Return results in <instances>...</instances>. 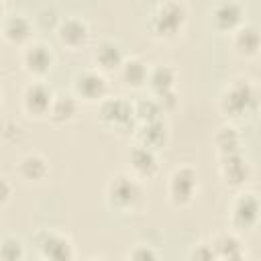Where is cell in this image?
Wrapping results in <instances>:
<instances>
[{"label":"cell","instance_id":"cell-1","mask_svg":"<svg viewBox=\"0 0 261 261\" xmlns=\"http://www.w3.org/2000/svg\"><path fill=\"white\" fill-rule=\"evenodd\" d=\"M106 204L110 206V210H116L120 214L141 212L145 208V188L141 179L130 171L110 175V179L106 181Z\"/></svg>","mask_w":261,"mask_h":261},{"label":"cell","instance_id":"cell-2","mask_svg":"<svg viewBox=\"0 0 261 261\" xmlns=\"http://www.w3.org/2000/svg\"><path fill=\"white\" fill-rule=\"evenodd\" d=\"M188 24V6L181 0H163L153 8L147 20V31L159 41L177 39Z\"/></svg>","mask_w":261,"mask_h":261},{"label":"cell","instance_id":"cell-3","mask_svg":"<svg viewBox=\"0 0 261 261\" xmlns=\"http://www.w3.org/2000/svg\"><path fill=\"white\" fill-rule=\"evenodd\" d=\"M257 90L255 86L245 80V77H237L232 80L220 94L218 98V110L232 120H241L251 116L257 110Z\"/></svg>","mask_w":261,"mask_h":261},{"label":"cell","instance_id":"cell-4","mask_svg":"<svg viewBox=\"0 0 261 261\" xmlns=\"http://www.w3.org/2000/svg\"><path fill=\"white\" fill-rule=\"evenodd\" d=\"M98 122L118 135H133L137 126L133 102L120 98V96H106L98 102Z\"/></svg>","mask_w":261,"mask_h":261},{"label":"cell","instance_id":"cell-5","mask_svg":"<svg viewBox=\"0 0 261 261\" xmlns=\"http://www.w3.org/2000/svg\"><path fill=\"white\" fill-rule=\"evenodd\" d=\"M198 194V173L190 165L175 167L167 177V198L175 208H188Z\"/></svg>","mask_w":261,"mask_h":261},{"label":"cell","instance_id":"cell-6","mask_svg":"<svg viewBox=\"0 0 261 261\" xmlns=\"http://www.w3.org/2000/svg\"><path fill=\"white\" fill-rule=\"evenodd\" d=\"M73 96L77 102H88V104H98L102 98L108 96V80L102 71L98 69H84L75 73L71 82Z\"/></svg>","mask_w":261,"mask_h":261},{"label":"cell","instance_id":"cell-7","mask_svg":"<svg viewBox=\"0 0 261 261\" xmlns=\"http://www.w3.org/2000/svg\"><path fill=\"white\" fill-rule=\"evenodd\" d=\"M20 63H22V69L31 77L41 80V77H45L53 69L55 55H53V49L47 43L33 41V43H27L24 45L22 55H20Z\"/></svg>","mask_w":261,"mask_h":261},{"label":"cell","instance_id":"cell-8","mask_svg":"<svg viewBox=\"0 0 261 261\" xmlns=\"http://www.w3.org/2000/svg\"><path fill=\"white\" fill-rule=\"evenodd\" d=\"M218 173L220 179L228 188H245L251 181L253 167L249 159L245 157L243 151L239 153H228V155H218Z\"/></svg>","mask_w":261,"mask_h":261},{"label":"cell","instance_id":"cell-9","mask_svg":"<svg viewBox=\"0 0 261 261\" xmlns=\"http://www.w3.org/2000/svg\"><path fill=\"white\" fill-rule=\"evenodd\" d=\"M259 220V200L255 194H239L230 206V228L234 232H249L257 226Z\"/></svg>","mask_w":261,"mask_h":261},{"label":"cell","instance_id":"cell-10","mask_svg":"<svg viewBox=\"0 0 261 261\" xmlns=\"http://www.w3.org/2000/svg\"><path fill=\"white\" fill-rule=\"evenodd\" d=\"M53 96H55L53 90L45 82H41V80H35L31 84H27L22 94H20L22 112L33 116V118H45L47 112H49Z\"/></svg>","mask_w":261,"mask_h":261},{"label":"cell","instance_id":"cell-11","mask_svg":"<svg viewBox=\"0 0 261 261\" xmlns=\"http://www.w3.org/2000/svg\"><path fill=\"white\" fill-rule=\"evenodd\" d=\"M210 20L218 33H234L245 22V8L239 0H218L210 10Z\"/></svg>","mask_w":261,"mask_h":261},{"label":"cell","instance_id":"cell-12","mask_svg":"<svg viewBox=\"0 0 261 261\" xmlns=\"http://www.w3.org/2000/svg\"><path fill=\"white\" fill-rule=\"evenodd\" d=\"M37 247H39V255L49 261H71L75 257L71 239L53 230L41 232L37 239Z\"/></svg>","mask_w":261,"mask_h":261},{"label":"cell","instance_id":"cell-13","mask_svg":"<svg viewBox=\"0 0 261 261\" xmlns=\"http://www.w3.org/2000/svg\"><path fill=\"white\" fill-rule=\"evenodd\" d=\"M133 137H135V143L149 147L153 151H161L169 143V124L163 116L155 118V120L139 122L133 130Z\"/></svg>","mask_w":261,"mask_h":261},{"label":"cell","instance_id":"cell-14","mask_svg":"<svg viewBox=\"0 0 261 261\" xmlns=\"http://www.w3.org/2000/svg\"><path fill=\"white\" fill-rule=\"evenodd\" d=\"M57 39L63 47H67L71 51H77V49L88 45L90 27L80 16H67V18L59 20V24H57Z\"/></svg>","mask_w":261,"mask_h":261},{"label":"cell","instance_id":"cell-15","mask_svg":"<svg viewBox=\"0 0 261 261\" xmlns=\"http://www.w3.org/2000/svg\"><path fill=\"white\" fill-rule=\"evenodd\" d=\"M128 167H130V173L135 177H139L141 181L143 179H153L159 173V157H157V151L135 143L130 147V151H128Z\"/></svg>","mask_w":261,"mask_h":261},{"label":"cell","instance_id":"cell-16","mask_svg":"<svg viewBox=\"0 0 261 261\" xmlns=\"http://www.w3.org/2000/svg\"><path fill=\"white\" fill-rule=\"evenodd\" d=\"M49 171H51L49 159L45 155L37 153V151L22 155L18 159V163H16V173L27 184H41V181H45L49 177Z\"/></svg>","mask_w":261,"mask_h":261},{"label":"cell","instance_id":"cell-17","mask_svg":"<svg viewBox=\"0 0 261 261\" xmlns=\"http://www.w3.org/2000/svg\"><path fill=\"white\" fill-rule=\"evenodd\" d=\"M0 37L6 39L10 45H27L33 39V20L24 14L4 16L0 24Z\"/></svg>","mask_w":261,"mask_h":261},{"label":"cell","instance_id":"cell-18","mask_svg":"<svg viewBox=\"0 0 261 261\" xmlns=\"http://www.w3.org/2000/svg\"><path fill=\"white\" fill-rule=\"evenodd\" d=\"M92 61L96 65L98 71L106 73V71H118L122 61H124V53H122V47L114 41H100L94 51H92Z\"/></svg>","mask_w":261,"mask_h":261},{"label":"cell","instance_id":"cell-19","mask_svg":"<svg viewBox=\"0 0 261 261\" xmlns=\"http://www.w3.org/2000/svg\"><path fill=\"white\" fill-rule=\"evenodd\" d=\"M261 47V37H259V29L257 24L251 22H243L234 33H232V49L237 51V55L251 59L257 57Z\"/></svg>","mask_w":261,"mask_h":261},{"label":"cell","instance_id":"cell-20","mask_svg":"<svg viewBox=\"0 0 261 261\" xmlns=\"http://www.w3.org/2000/svg\"><path fill=\"white\" fill-rule=\"evenodd\" d=\"M214 257L216 259H243L245 257V245L239 237V232H218L210 241Z\"/></svg>","mask_w":261,"mask_h":261},{"label":"cell","instance_id":"cell-21","mask_svg":"<svg viewBox=\"0 0 261 261\" xmlns=\"http://www.w3.org/2000/svg\"><path fill=\"white\" fill-rule=\"evenodd\" d=\"M77 98L73 94H55L47 112V118L53 124H67L77 116Z\"/></svg>","mask_w":261,"mask_h":261},{"label":"cell","instance_id":"cell-22","mask_svg":"<svg viewBox=\"0 0 261 261\" xmlns=\"http://www.w3.org/2000/svg\"><path fill=\"white\" fill-rule=\"evenodd\" d=\"M175 82H177V71L175 67L167 65V63H157L153 67H149L147 73V86L153 94H161L167 90H175Z\"/></svg>","mask_w":261,"mask_h":261},{"label":"cell","instance_id":"cell-23","mask_svg":"<svg viewBox=\"0 0 261 261\" xmlns=\"http://www.w3.org/2000/svg\"><path fill=\"white\" fill-rule=\"evenodd\" d=\"M120 77L126 86L130 88H141L147 84V73H149V67L143 59L139 57H130V59H124L122 65H120Z\"/></svg>","mask_w":261,"mask_h":261},{"label":"cell","instance_id":"cell-24","mask_svg":"<svg viewBox=\"0 0 261 261\" xmlns=\"http://www.w3.org/2000/svg\"><path fill=\"white\" fill-rule=\"evenodd\" d=\"M214 145L218 155H228V153H239L243 151V139L239 135V130L232 124H224L216 130L214 135Z\"/></svg>","mask_w":261,"mask_h":261},{"label":"cell","instance_id":"cell-25","mask_svg":"<svg viewBox=\"0 0 261 261\" xmlns=\"http://www.w3.org/2000/svg\"><path fill=\"white\" fill-rule=\"evenodd\" d=\"M133 110H135V118H137V124L139 122H147V120H155V118H161L163 112L157 104L155 98H143L139 102L133 104Z\"/></svg>","mask_w":261,"mask_h":261},{"label":"cell","instance_id":"cell-26","mask_svg":"<svg viewBox=\"0 0 261 261\" xmlns=\"http://www.w3.org/2000/svg\"><path fill=\"white\" fill-rule=\"evenodd\" d=\"M24 257V245L18 237L6 234L0 239V259L4 261H18Z\"/></svg>","mask_w":261,"mask_h":261},{"label":"cell","instance_id":"cell-27","mask_svg":"<svg viewBox=\"0 0 261 261\" xmlns=\"http://www.w3.org/2000/svg\"><path fill=\"white\" fill-rule=\"evenodd\" d=\"M153 98L157 100L161 112H171L177 108V92L175 90H167V92H161V94H153Z\"/></svg>","mask_w":261,"mask_h":261},{"label":"cell","instance_id":"cell-28","mask_svg":"<svg viewBox=\"0 0 261 261\" xmlns=\"http://www.w3.org/2000/svg\"><path fill=\"white\" fill-rule=\"evenodd\" d=\"M126 257L135 259V261H151V259H159V253L149 245H137L135 249H130L126 253Z\"/></svg>","mask_w":261,"mask_h":261},{"label":"cell","instance_id":"cell-29","mask_svg":"<svg viewBox=\"0 0 261 261\" xmlns=\"http://www.w3.org/2000/svg\"><path fill=\"white\" fill-rule=\"evenodd\" d=\"M190 259H204V261H210V259H216V257H214V251H212V245H210V243H198V245L192 249Z\"/></svg>","mask_w":261,"mask_h":261},{"label":"cell","instance_id":"cell-30","mask_svg":"<svg viewBox=\"0 0 261 261\" xmlns=\"http://www.w3.org/2000/svg\"><path fill=\"white\" fill-rule=\"evenodd\" d=\"M12 184L4 177V175H0V206H6L8 202H10V198H12Z\"/></svg>","mask_w":261,"mask_h":261},{"label":"cell","instance_id":"cell-31","mask_svg":"<svg viewBox=\"0 0 261 261\" xmlns=\"http://www.w3.org/2000/svg\"><path fill=\"white\" fill-rule=\"evenodd\" d=\"M2 20H4V6H2V0H0V24H2Z\"/></svg>","mask_w":261,"mask_h":261},{"label":"cell","instance_id":"cell-32","mask_svg":"<svg viewBox=\"0 0 261 261\" xmlns=\"http://www.w3.org/2000/svg\"><path fill=\"white\" fill-rule=\"evenodd\" d=\"M0 102H2V86H0Z\"/></svg>","mask_w":261,"mask_h":261}]
</instances>
